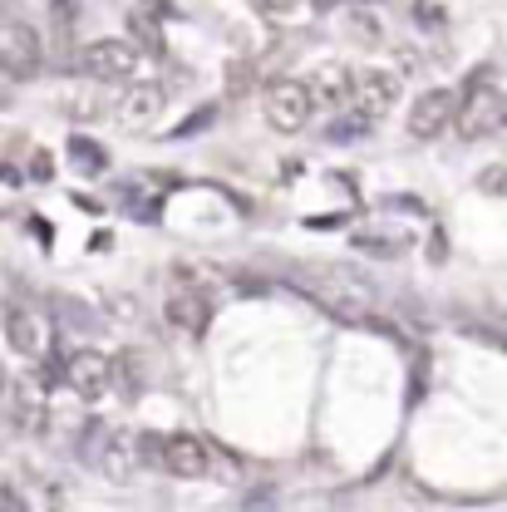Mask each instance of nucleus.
Masks as SVG:
<instances>
[{
    "label": "nucleus",
    "instance_id": "obj_9",
    "mask_svg": "<svg viewBox=\"0 0 507 512\" xmlns=\"http://www.w3.org/2000/svg\"><path fill=\"white\" fill-rule=\"evenodd\" d=\"M35 69H40V40H35L30 25H15L10 40L0 45V74L5 79H35Z\"/></svg>",
    "mask_w": 507,
    "mask_h": 512
},
{
    "label": "nucleus",
    "instance_id": "obj_8",
    "mask_svg": "<svg viewBox=\"0 0 507 512\" xmlns=\"http://www.w3.org/2000/svg\"><path fill=\"white\" fill-rule=\"evenodd\" d=\"M158 114H163V89H153V84H128L124 94L114 99V124L128 128V133L153 128Z\"/></svg>",
    "mask_w": 507,
    "mask_h": 512
},
{
    "label": "nucleus",
    "instance_id": "obj_19",
    "mask_svg": "<svg viewBox=\"0 0 507 512\" xmlns=\"http://www.w3.org/2000/svg\"><path fill=\"white\" fill-rule=\"evenodd\" d=\"M0 389H5V375H0Z\"/></svg>",
    "mask_w": 507,
    "mask_h": 512
},
{
    "label": "nucleus",
    "instance_id": "obj_4",
    "mask_svg": "<svg viewBox=\"0 0 507 512\" xmlns=\"http://www.w3.org/2000/svg\"><path fill=\"white\" fill-rule=\"evenodd\" d=\"M394 104H399V74H389V69H365V74L355 79V94H350V119L370 128V124H380Z\"/></svg>",
    "mask_w": 507,
    "mask_h": 512
},
{
    "label": "nucleus",
    "instance_id": "obj_17",
    "mask_svg": "<svg viewBox=\"0 0 507 512\" xmlns=\"http://www.w3.org/2000/svg\"><path fill=\"white\" fill-rule=\"evenodd\" d=\"M20 508H25V503H20V493L0 483V512H20Z\"/></svg>",
    "mask_w": 507,
    "mask_h": 512
},
{
    "label": "nucleus",
    "instance_id": "obj_13",
    "mask_svg": "<svg viewBox=\"0 0 507 512\" xmlns=\"http://www.w3.org/2000/svg\"><path fill=\"white\" fill-rule=\"evenodd\" d=\"M345 30H350V40H355V45H365V50H380V45H389L384 20L375 15V10H350V15H345Z\"/></svg>",
    "mask_w": 507,
    "mask_h": 512
},
{
    "label": "nucleus",
    "instance_id": "obj_5",
    "mask_svg": "<svg viewBox=\"0 0 507 512\" xmlns=\"http://www.w3.org/2000/svg\"><path fill=\"white\" fill-rule=\"evenodd\" d=\"M458 104H463V99H458L453 89H429V94H419V99H414V109H409V138L434 143L444 128H453Z\"/></svg>",
    "mask_w": 507,
    "mask_h": 512
},
{
    "label": "nucleus",
    "instance_id": "obj_2",
    "mask_svg": "<svg viewBox=\"0 0 507 512\" xmlns=\"http://www.w3.org/2000/svg\"><path fill=\"white\" fill-rule=\"evenodd\" d=\"M453 124H458V138L478 143V138H488V133H498L507 124V99L488 79H473V94H468V104H458Z\"/></svg>",
    "mask_w": 507,
    "mask_h": 512
},
{
    "label": "nucleus",
    "instance_id": "obj_14",
    "mask_svg": "<svg viewBox=\"0 0 507 512\" xmlns=\"http://www.w3.org/2000/svg\"><path fill=\"white\" fill-rule=\"evenodd\" d=\"M69 163H74V168H94V173H99V168H104V153H94V143L74 138V143H69Z\"/></svg>",
    "mask_w": 507,
    "mask_h": 512
},
{
    "label": "nucleus",
    "instance_id": "obj_12",
    "mask_svg": "<svg viewBox=\"0 0 507 512\" xmlns=\"http://www.w3.org/2000/svg\"><path fill=\"white\" fill-rule=\"evenodd\" d=\"M355 79H360V74H350V69H325L316 84H311V99H316V109H350Z\"/></svg>",
    "mask_w": 507,
    "mask_h": 512
},
{
    "label": "nucleus",
    "instance_id": "obj_7",
    "mask_svg": "<svg viewBox=\"0 0 507 512\" xmlns=\"http://www.w3.org/2000/svg\"><path fill=\"white\" fill-rule=\"evenodd\" d=\"M64 384H69L79 399H104L109 384H114V365H109L99 350H74L69 365H64Z\"/></svg>",
    "mask_w": 507,
    "mask_h": 512
},
{
    "label": "nucleus",
    "instance_id": "obj_3",
    "mask_svg": "<svg viewBox=\"0 0 507 512\" xmlns=\"http://www.w3.org/2000/svg\"><path fill=\"white\" fill-rule=\"evenodd\" d=\"M79 69L89 79H99V84H124V79H133L143 69V55L128 40H89L79 50Z\"/></svg>",
    "mask_w": 507,
    "mask_h": 512
},
{
    "label": "nucleus",
    "instance_id": "obj_15",
    "mask_svg": "<svg viewBox=\"0 0 507 512\" xmlns=\"http://www.w3.org/2000/svg\"><path fill=\"white\" fill-rule=\"evenodd\" d=\"M478 188L488 192V197H507V163H498V168H488V173L478 178Z\"/></svg>",
    "mask_w": 507,
    "mask_h": 512
},
{
    "label": "nucleus",
    "instance_id": "obj_1",
    "mask_svg": "<svg viewBox=\"0 0 507 512\" xmlns=\"http://www.w3.org/2000/svg\"><path fill=\"white\" fill-rule=\"evenodd\" d=\"M261 114H266V124L276 128V133H301V128L311 124V114H316L311 84H301V79H276V84L266 89V99H261Z\"/></svg>",
    "mask_w": 507,
    "mask_h": 512
},
{
    "label": "nucleus",
    "instance_id": "obj_16",
    "mask_svg": "<svg viewBox=\"0 0 507 512\" xmlns=\"http://www.w3.org/2000/svg\"><path fill=\"white\" fill-rule=\"evenodd\" d=\"M10 414H15V424H20V429H40V409H35V404L15 399V404H10Z\"/></svg>",
    "mask_w": 507,
    "mask_h": 512
},
{
    "label": "nucleus",
    "instance_id": "obj_10",
    "mask_svg": "<svg viewBox=\"0 0 507 512\" xmlns=\"http://www.w3.org/2000/svg\"><path fill=\"white\" fill-rule=\"evenodd\" d=\"M168 320L183 330V335H202L212 325V296L207 291H173L168 296Z\"/></svg>",
    "mask_w": 507,
    "mask_h": 512
},
{
    "label": "nucleus",
    "instance_id": "obj_11",
    "mask_svg": "<svg viewBox=\"0 0 507 512\" xmlns=\"http://www.w3.org/2000/svg\"><path fill=\"white\" fill-rule=\"evenodd\" d=\"M5 335H10V345L20 355H40L45 350V320L35 316V311H25V306H10L5 311Z\"/></svg>",
    "mask_w": 507,
    "mask_h": 512
},
{
    "label": "nucleus",
    "instance_id": "obj_6",
    "mask_svg": "<svg viewBox=\"0 0 507 512\" xmlns=\"http://www.w3.org/2000/svg\"><path fill=\"white\" fill-rule=\"evenodd\" d=\"M158 463L173 473V478H202L212 468V448L202 444L197 434H168V439H153Z\"/></svg>",
    "mask_w": 507,
    "mask_h": 512
},
{
    "label": "nucleus",
    "instance_id": "obj_18",
    "mask_svg": "<svg viewBox=\"0 0 507 512\" xmlns=\"http://www.w3.org/2000/svg\"><path fill=\"white\" fill-rule=\"evenodd\" d=\"M247 79H252V74H247V64H232V89H242Z\"/></svg>",
    "mask_w": 507,
    "mask_h": 512
}]
</instances>
